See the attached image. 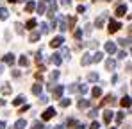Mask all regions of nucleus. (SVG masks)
<instances>
[{"mask_svg":"<svg viewBox=\"0 0 132 129\" xmlns=\"http://www.w3.org/2000/svg\"><path fill=\"white\" fill-rule=\"evenodd\" d=\"M120 29H121V23H120V22L111 20V22H109V25H107V31H109V32H118Z\"/></svg>","mask_w":132,"mask_h":129,"instance_id":"obj_1","label":"nucleus"},{"mask_svg":"<svg viewBox=\"0 0 132 129\" xmlns=\"http://www.w3.org/2000/svg\"><path fill=\"white\" fill-rule=\"evenodd\" d=\"M63 91H64V86H61V84H57L55 88H52V95H54V99H61Z\"/></svg>","mask_w":132,"mask_h":129,"instance_id":"obj_2","label":"nucleus"},{"mask_svg":"<svg viewBox=\"0 0 132 129\" xmlns=\"http://www.w3.org/2000/svg\"><path fill=\"white\" fill-rule=\"evenodd\" d=\"M63 43H64V38H63V36H55V38L50 41V47H52V48H57V47H61Z\"/></svg>","mask_w":132,"mask_h":129,"instance_id":"obj_3","label":"nucleus"},{"mask_svg":"<svg viewBox=\"0 0 132 129\" xmlns=\"http://www.w3.org/2000/svg\"><path fill=\"white\" fill-rule=\"evenodd\" d=\"M55 115H57L55 109H54V108H48V109H45V113L41 115V117H43V120H50V118L55 117Z\"/></svg>","mask_w":132,"mask_h":129,"instance_id":"obj_4","label":"nucleus"},{"mask_svg":"<svg viewBox=\"0 0 132 129\" xmlns=\"http://www.w3.org/2000/svg\"><path fill=\"white\" fill-rule=\"evenodd\" d=\"M112 117H114V113H112L111 109H105V111H104V122H105V124H109L111 120H112Z\"/></svg>","mask_w":132,"mask_h":129,"instance_id":"obj_5","label":"nucleus"},{"mask_svg":"<svg viewBox=\"0 0 132 129\" xmlns=\"http://www.w3.org/2000/svg\"><path fill=\"white\" fill-rule=\"evenodd\" d=\"M50 61L54 64H61V61H63V59H61V54H52V56H50Z\"/></svg>","mask_w":132,"mask_h":129,"instance_id":"obj_6","label":"nucleus"},{"mask_svg":"<svg viewBox=\"0 0 132 129\" xmlns=\"http://www.w3.org/2000/svg\"><path fill=\"white\" fill-rule=\"evenodd\" d=\"M105 50H107L109 54H114V52H116V45H114V43H112V41L105 43Z\"/></svg>","mask_w":132,"mask_h":129,"instance_id":"obj_7","label":"nucleus"},{"mask_svg":"<svg viewBox=\"0 0 132 129\" xmlns=\"http://www.w3.org/2000/svg\"><path fill=\"white\" fill-rule=\"evenodd\" d=\"M125 13H127V5H120L116 9V16H125Z\"/></svg>","mask_w":132,"mask_h":129,"instance_id":"obj_8","label":"nucleus"},{"mask_svg":"<svg viewBox=\"0 0 132 129\" xmlns=\"http://www.w3.org/2000/svg\"><path fill=\"white\" fill-rule=\"evenodd\" d=\"M91 63V56H89V54H84V56H82V59H80V64H82V66H86V64H89Z\"/></svg>","mask_w":132,"mask_h":129,"instance_id":"obj_9","label":"nucleus"},{"mask_svg":"<svg viewBox=\"0 0 132 129\" xmlns=\"http://www.w3.org/2000/svg\"><path fill=\"white\" fill-rule=\"evenodd\" d=\"M41 91H43V86L41 84H34L32 86V93H34V95H41Z\"/></svg>","mask_w":132,"mask_h":129,"instance_id":"obj_10","label":"nucleus"},{"mask_svg":"<svg viewBox=\"0 0 132 129\" xmlns=\"http://www.w3.org/2000/svg\"><path fill=\"white\" fill-rule=\"evenodd\" d=\"M25 127H27V122H25L23 118H20V120L14 124V129H25Z\"/></svg>","mask_w":132,"mask_h":129,"instance_id":"obj_11","label":"nucleus"},{"mask_svg":"<svg viewBox=\"0 0 132 129\" xmlns=\"http://www.w3.org/2000/svg\"><path fill=\"white\" fill-rule=\"evenodd\" d=\"M23 102H25V97H23V95H18V97L13 101V104H14V106H20V104H23Z\"/></svg>","mask_w":132,"mask_h":129,"instance_id":"obj_12","label":"nucleus"},{"mask_svg":"<svg viewBox=\"0 0 132 129\" xmlns=\"http://www.w3.org/2000/svg\"><path fill=\"white\" fill-rule=\"evenodd\" d=\"M102 58H104V54H102V52H96L95 56H91V61L98 63V61H102Z\"/></svg>","mask_w":132,"mask_h":129,"instance_id":"obj_13","label":"nucleus"},{"mask_svg":"<svg viewBox=\"0 0 132 129\" xmlns=\"http://www.w3.org/2000/svg\"><path fill=\"white\" fill-rule=\"evenodd\" d=\"M7 16H9L7 9L5 7H0V20H7Z\"/></svg>","mask_w":132,"mask_h":129,"instance_id":"obj_14","label":"nucleus"},{"mask_svg":"<svg viewBox=\"0 0 132 129\" xmlns=\"http://www.w3.org/2000/svg\"><path fill=\"white\" fill-rule=\"evenodd\" d=\"M4 61L9 63V64H13L14 63V56H13V54H5V56H4Z\"/></svg>","mask_w":132,"mask_h":129,"instance_id":"obj_15","label":"nucleus"},{"mask_svg":"<svg viewBox=\"0 0 132 129\" xmlns=\"http://www.w3.org/2000/svg\"><path fill=\"white\" fill-rule=\"evenodd\" d=\"M105 66H107V70H114V68H116V61H114V59H107Z\"/></svg>","mask_w":132,"mask_h":129,"instance_id":"obj_16","label":"nucleus"},{"mask_svg":"<svg viewBox=\"0 0 132 129\" xmlns=\"http://www.w3.org/2000/svg\"><path fill=\"white\" fill-rule=\"evenodd\" d=\"M121 106L123 108H130V97H123V99H121Z\"/></svg>","mask_w":132,"mask_h":129,"instance_id":"obj_17","label":"nucleus"},{"mask_svg":"<svg viewBox=\"0 0 132 129\" xmlns=\"http://www.w3.org/2000/svg\"><path fill=\"white\" fill-rule=\"evenodd\" d=\"M34 7H36V4H34V2H27L25 11H27V13H30V11H34Z\"/></svg>","mask_w":132,"mask_h":129,"instance_id":"obj_18","label":"nucleus"},{"mask_svg":"<svg viewBox=\"0 0 132 129\" xmlns=\"http://www.w3.org/2000/svg\"><path fill=\"white\" fill-rule=\"evenodd\" d=\"M39 38H41V32H32L30 34V41H38Z\"/></svg>","mask_w":132,"mask_h":129,"instance_id":"obj_19","label":"nucleus"},{"mask_svg":"<svg viewBox=\"0 0 132 129\" xmlns=\"http://www.w3.org/2000/svg\"><path fill=\"white\" fill-rule=\"evenodd\" d=\"M57 79H59V72H57V70H54V72L50 74V81L54 83V81H57Z\"/></svg>","mask_w":132,"mask_h":129,"instance_id":"obj_20","label":"nucleus"},{"mask_svg":"<svg viewBox=\"0 0 132 129\" xmlns=\"http://www.w3.org/2000/svg\"><path fill=\"white\" fill-rule=\"evenodd\" d=\"M100 95H102V88L95 86V88H93V97H100Z\"/></svg>","mask_w":132,"mask_h":129,"instance_id":"obj_21","label":"nucleus"},{"mask_svg":"<svg viewBox=\"0 0 132 129\" xmlns=\"http://www.w3.org/2000/svg\"><path fill=\"white\" fill-rule=\"evenodd\" d=\"M89 106V101H86V99H80V101H79V108H80V109H82V108H88Z\"/></svg>","mask_w":132,"mask_h":129,"instance_id":"obj_22","label":"nucleus"},{"mask_svg":"<svg viewBox=\"0 0 132 129\" xmlns=\"http://www.w3.org/2000/svg\"><path fill=\"white\" fill-rule=\"evenodd\" d=\"M36 25H38V22H36V20H29V22H27V29H34Z\"/></svg>","mask_w":132,"mask_h":129,"instance_id":"obj_23","label":"nucleus"},{"mask_svg":"<svg viewBox=\"0 0 132 129\" xmlns=\"http://www.w3.org/2000/svg\"><path fill=\"white\" fill-rule=\"evenodd\" d=\"M59 29H61L63 32H64V31H68V25H66V22L63 20V18H61V23H59Z\"/></svg>","mask_w":132,"mask_h":129,"instance_id":"obj_24","label":"nucleus"},{"mask_svg":"<svg viewBox=\"0 0 132 129\" xmlns=\"http://www.w3.org/2000/svg\"><path fill=\"white\" fill-rule=\"evenodd\" d=\"M36 9H38V13H39V15H43V13H45V4H38V5H36Z\"/></svg>","mask_w":132,"mask_h":129,"instance_id":"obj_25","label":"nucleus"},{"mask_svg":"<svg viewBox=\"0 0 132 129\" xmlns=\"http://www.w3.org/2000/svg\"><path fill=\"white\" fill-rule=\"evenodd\" d=\"M32 129H43V122H38V120H36V122L32 124Z\"/></svg>","mask_w":132,"mask_h":129,"instance_id":"obj_26","label":"nucleus"},{"mask_svg":"<svg viewBox=\"0 0 132 129\" xmlns=\"http://www.w3.org/2000/svg\"><path fill=\"white\" fill-rule=\"evenodd\" d=\"M114 115H116V122H118V124L123 122V113H121V111H120V113H114Z\"/></svg>","mask_w":132,"mask_h":129,"instance_id":"obj_27","label":"nucleus"},{"mask_svg":"<svg viewBox=\"0 0 132 129\" xmlns=\"http://www.w3.org/2000/svg\"><path fill=\"white\" fill-rule=\"evenodd\" d=\"M66 124H68V127H73V126H77V120H75V118H68Z\"/></svg>","mask_w":132,"mask_h":129,"instance_id":"obj_28","label":"nucleus"},{"mask_svg":"<svg viewBox=\"0 0 132 129\" xmlns=\"http://www.w3.org/2000/svg\"><path fill=\"white\" fill-rule=\"evenodd\" d=\"M77 90H79V91H80V93H82V95H84V93H88V86H86V84L79 86V88H77Z\"/></svg>","mask_w":132,"mask_h":129,"instance_id":"obj_29","label":"nucleus"},{"mask_svg":"<svg viewBox=\"0 0 132 129\" xmlns=\"http://www.w3.org/2000/svg\"><path fill=\"white\" fill-rule=\"evenodd\" d=\"M88 81H98V74H89Z\"/></svg>","mask_w":132,"mask_h":129,"instance_id":"obj_30","label":"nucleus"},{"mask_svg":"<svg viewBox=\"0 0 132 129\" xmlns=\"http://www.w3.org/2000/svg\"><path fill=\"white\" fill-rule=\"evenodd\" d=\"M39 27H41V34H46V32H48V25H46V23H41Z\"/></svg>","mask_w":132,"mask_h":129,"instance_id":"obj_31","label":"nucleus"},{"mask_svg":"<svg viewBox=\"0 0 132 129\" xmlns=\"http://www.w3.org/2000/svg\"><path fill=\"white\" fill-rule=\"evenodd\" d=\"M20 64H22V66H27V64H29V61H27V58H25V56L20 58Z\"/></svg>","mask_w":132,"mask_h":129,"instance_id":"obj_32","label":"nucleus"},{"mask_svg":"<svg viewBox=\"0 0 132 129\" xmlns=\"http://www.w3.org/2000/svg\"><path fill=\"white\" fill-rule=\"evenodd\" d=\"M9 86H11V84H4V88H2V93H5V95H7V93L11 91V88H9Z\"/></svg>","mask_w":132,"mask_h":129,"instance_id":"obj_33","label":"nucleus"},{"mask_svg":"<svg viewBox=\"0 0 132 129\" xmlns=\"http://www.w3.org/2000/svg\"><path fill=\"white\" fill-rule=\"evenodd\" d=\"M70 104H71V102H70V99H63V101H61V106H63V108L70 106Z\"/></svg>","mask_w":132,"mask_h":129,"instance_id":"obj_34","label":"nucleus"},{"mask_svg":"<svg viewBox=\"0 0 132 129\" xmlns=\"http://www.w3.org/2000/svg\"><path fill=\"white\" fill-rule=\"evenodd\" d=\"M63 56H64V59H70V50L68 48H63Z\"/></svg>","mask_w":132,"mask_h":129,"instance_id":"obj_35","label":"nucleus"},{"mask_svg":"<svg viewBox=\"0 0 132 129\" xmlns=\"http://www.w3.org/2000/svg\"><path fill=\"white\" fill-rule=\"evenodd\" d=\"M39 102H41V104H46V102H48V97L41 95V97H39Z\"/></svg>","mask_w":132,"mask_h":129,"instance_id":"obj_36","label":"nucleus"},{"mask_svg":"<svg viewBox=\"0 0 132 129\" xmlns=\"http://www.w3.org/2000/svg\"><path fill=\"white\" fill-rule=\"evenodd\" d=\"M75 38H77V40H79V38H82V31H80V29H77V31H75Z\"/></svg>","mask_w":132,"mask_h":129,"instance_id":"obj_37","label":"nucleus"},{"mask_svg":"<svg viewBox=\"0 0 132 129\" xmlns=\"http://www.w3.org/2000/svg\"><path fill=\"white\" fill-rule=\"evenodd\" d=\"M96 115H98V111H96V109H91V111H89V117H91V118H95Z\"/></svg>","mask_w":132,"mask_h":129,"instance_id":"obj_38","label":"nucleus"},{"mask_svg":"<svg viewBox=\"0 0 132 129\" xmlns=\"http://www.w3.org/2000/svg\"><path fill=\"white\" fill-rule=\"evenodd\" d=\"M89 129H100V124H98V122H93V124H91V127Z\"/></svg>","mask_w":132,"mask_h":129,"instance_id":"obj_39","label":"nucleus"},{"mask_svg":"<svg viewBox=\"0 0 132 129\" xmlns=\"http://www.w3.org/2000/svg\"><path fill=\"white\" fill-rule=\"evenodd\" d=\"M77 11H79V13H84V11H86V5H82V4H80V5L77 7Z\"/></svg>","mask_w":132,"mask_h":129,"instance_id":"obj_40","label":"nucleus"},{"mask_svg":"<svg viewBox=\"0 0 132 129\" xmlns=\"http://www.w3.org/2000/svg\"><path fill=\"white\" fill-rule=\"evenodd\" d=\"M118 58H120V59H123V58H127V52H123V50H121V52H118Z\"/></svg>","mask_w":132,"mask_h":129,"instance_id":"obj_41","label":"nucleus"},{"mask_svg":"<svg viewBox=\"0 0 132 129\" xmlns=\"http://www.w3.org/2000/svg\"><path fill=\"white\" fill-rule=\"evenodd\" d=\"M16 31H18V34H23V29H22L20 23H16Z\"/></svg>","mask_w":132,"mask_h":129,"instance_id":"obj_42","label":"nucleus"},{"mask_svg":"<svg viewBox=\"0 0 132 129\" xmlns=\"http://www.w3.org/2000/svg\"><path fill=\"white\" fill-rule=\"evenodd\" d=\"M13 77H20V70H13Z\"/></svg>","mask_w":132,"mask_h":129,"instance_id":"obj_43","label":"nucleus"},{"mask_svg":"<svg viewBox=\"0 0 132 129\" xmlns=\"http://www.w3.org/2000/svg\"><path fill=\"white\" fill-rule=\"evenodd\" d=\"M68 90H70V91H77V84H71Z\"/></svg>","mask_w":132,"mask_h":129,"instance_id":"obj_44","label":"nucleus"},{"mask_svg":"<svg viewBox=\"0 0 132 129\" xmlns=\"http://www.w3.org/2000/svg\"><path fill=\"white\" fill-rule=\"evenodd\" d=\"M61 4H63V5H70V4H71V0H61Z\"/></svg>","mask_w":132,"mask_h":129,"instance_id":"obj_45","label":"nucleus"},{"mask_svg":"<svg viewBox=\"0 0 132 129\" xmlns=\"http://www.w3.org/2000/svg\"><path fill=\"white\" fill-rule=\"evenodd\" d=\"M91 31H93V29H91V25H86V34H91Z\"/></svg>","mask_w":132,"mask_h":129,"instance_id":"obj_46","label":"nucleus"},{"mask_svg":"<svg viewBox=\"0 0 132 129\" xmlns=\"http://www.w3.org/2000/svg\"><path fill=\"white\" fill-rule=\"evenodd\" d=\"M75 129H86V126H84V124H77V126H75Z\"/></svg>","mask_w":132,"mask_h":129,"instance_id":"obj_47","label":"nucleus"},{"mask_svg":"<svg viewBox=\"0 0 132 129\" xmlns=\"http://www.w3.org/2000/svg\"><path fill=\"white\" fill-rule=\"evenodd\" d=\"M0 129H5V122H0Z\"/></svg>","mask_w":132,"mask_h":129,"instance_id":"obj_48","label":"nucleus"},{"mask_svg":"<svg viewBox=\"0 0 132 129\" xmlns=\"http://www.w3.org/2000/svg\"><path fill=\"white\" fill-rule=\"evenodd\" d=\"M0 106H5V101L4 99H0Z\"/></svg>","mask_w":132,"mask_h":129,"instance_id":"obj_49","label":"nucleus"},{"mask_svg":"<svg viewBox=\"0 0 132 129\" xmlns=\"http://www.w3.org/2000/svg\"><path fill=\"white\" fill-rule=\"evenodd\" d=\"M54 129H64V127H63V126H55Z\"/></svg>","mask_w":132,"mask_h":129,"instance_id":"obj_50","label":"nucleus"},{"mask_svg":"<svg viewBox=\"0 0 132 129\" xmlns=\"http://www.w3.org/2000/svg\"><path fill=\"white\" fill-rule=\"evenodd\" d=\"M7 2H13V4H16V2H20V0H7Z\"/></svg>","mask_w":132,"mask_h":129,"instance_id":"obj_51","label":"nucleus"},{"mask_svg":"<svg viewBox=\"0 0 132 129\" xmlns=\"http://www.w3.org/2000/svg\"><path fill=\"white\" fill-rule=\"evenodd\" d=\"M2 72H4V66H2V64H0V74H2Z\"/></svg>","mask_w":132,"mask_h":129,"instance_id":"obj_52","label":"nucleus"},{"mask_svg":"<svg viewBox=\"0 0 132 129\" xmlns=\"http://www.w3.org/2000/svg\"><path fill=\"white\" fill-rule=\"evenodd\" d=\"M45 2H52V0H45Z\"/></svg>","mask_w":132,"mask_h":129,"instance_id":"obj_53","label":"nucleus"},{"mask_svg":"<svg viewBox=\"0 0 132 129\" xmlns=\"http://www.w3.org/2000/svg\"><path fill=\"white\" fill-rule=\"evenodd\" d=\"M111 129H116V127H111Z\"/></svg>","mask_w":132,"mask_h":129,"instance_id":"obj_54","label":"nucleus"},{"mask_svg":"<svg viewBox=\"0 0 132 129\" xmlns=\"http://www.w3.org/2000/svg\"><path fill=\"white\" fill-rule=\"evenodd\" d=\"M109 2H111V0H109Z\"/></svg>","mask_w":132,"mask_h":129,"instance_id":"obj_55","label":"nucleus"}]
</instances>
